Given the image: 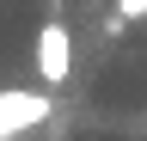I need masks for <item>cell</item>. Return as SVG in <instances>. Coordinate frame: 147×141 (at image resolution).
<instances>
[{"instance_id":"7a4b0ae2","label":"cell","mask_w":147,"mask_h":141,"mask_svg":"<svg viewBox=\"0 0 147 141\" xmlns=\"http://www.w3.org/2000/svg\"><path fill=\"white\" fill-rule=\"evenodd\" d=\"M25 123H43V98L37 92H0V129H25Z\"/></svg>"},{"instance_id":"6da1fadb","label":"cell","mask_w":147,"mask_h":141,"mask_svg":"<svg viewBox=\"0 0 147 141\" xmlns=\"http://www.w3.org/2000/svg\"><path fill=\"white\" fill-rule=\"evenodd\" d=\"M37 67H43V80H67V31L61 25H43V37H37Z\"/></svg>"},{"instance_id":"3957f363","label":"cell","mask_w":147,"mask_h":141,"mask_svg":"<svg viewBox=\"0 0 147 141\" xmlns=\"http://www.w3.org/2000/svg\"><path fill=\"white\" fill-rule=\"evenodd\" d=\"M117 12H123V19H141V12H147V0H117Z\"/></svg>"}]
</instances>
